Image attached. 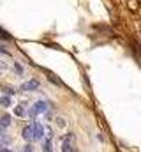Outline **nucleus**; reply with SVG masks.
<instances>
[{
  "instance_id": "nucleus-1",
  "label": "nucleus",
  "mask_w": 141,
  "mask_h": 152,
  "mask_svg": "<svg viewBox=\"0 0 141 152\" xmlns=\"http://www.w3.org/2000/svg\"><path fill=\"white\" fill-rule=\"evenodd\" d=\"M32 127H34V140H41L42 134H44V127L41 124H34Z\"/></svg>"
},
{
  "instance_id": "nucleus-2",
  "label": "nucleus",
  "mask_w": 141,
  "mask_h": 152,
  "mask_svg": "<svg viewBox=\"0 0 141 152\" xmlns=\"http://www.w3.org/2000/svg\"><path fill=\"white\" fill-rule=\"evenodd\" d=\"M39 87V81L37 80H30V81H27V83H23V87H21V90H35Z\"/></svg>"
},
{
  "instance_id": "nucleus-3",
  "label": "nucleus",
  "mask_w": 141,
  "mask_h": 152,
  "mask_svg": "<svg viewBox=\"0 0 141 152\" xmlns=\"http://www.w3.org/2000/svg\"><path fill=\"white\" fill-rule=\"evenodd\" d=\"M23 138H25V140H28V142H32V140H34V127H32V126H28V127H25V129H23Z\"/></svg>"
},
{
  "instance_id": "nucleus-4",
  "label": "nucleus",
  "mask_w": 141,
  "mask_h": 152,
  "mask_svg": "<svg viewBox=\"0 0 141 152\" xmlns=\"http://www.w3.org/2000/svg\"><path fill=\"white\" fill-rule=\"evenodd\" d=\"M0 126L2 127H9L11 126V117L9 115H2L0 117Z\"/></svg>"
},
{
  "instance_id": "nucleus-5",
  "label": "nucleus",
  "mask_w": 141,
  "mask_h": 152,
  "mask_svg": "<svg viewBox=\"0 0 141 152\" xmlns=\"http://www.w3.org/2000/svg\"><path fill=\"white\" fill-rule=\"evenodd\" d=\"M34 110L37 112V113H41V112H46V103H44V101H39V103H35Z\"/></svg>"
},
{
  "instance_id": "nucleus-6",
  "label": "nucleus",
  "mask_w": 141,
  "mask_h": 152,
  "mask_svg": "<svg viewBox=\"0 0 141 152\" xmlns=\"http://www.w3.org/2000/svg\"><path fill=\"white\" fill-rule=\"evenodd\" d=\"M0 106H4V108L11 106V99L9 97H0Z\"/></svg>"
},
{
  "instance_id": "nucleus-7",
  "label": "nucleus",
  "mask_w": 141,
  "mask_h": 152,
  "mask_svg": "<svg viewBox=\"0 0 141 152\" xmlns=\"http://www.w3.org/2000/svg\"><path fill=\"white\" fill-rule=\"evenodd\" d=\"M62 152H72V147H70L69 142H64V145H62Z\"/></svg>"
},
{
  "instance_id": "nucleus-8",
  "label": "nucleus",
  "mask_w": 141,
  "mask_h": 152,
  "mask_svg": "<svg viewBox=\"0 0 141 152\" xmlns=\"http://www.w3.org/2000/svg\"><path fill=\"white\" fill-rule=\"evenodd\" d=\"M44 152H51V142L49 140L44 142Z\"/></svg>"
},
{
  "instance_id": "nucleus-9",
  "label": "nucleus",
  "mask_w": 141,
  "mask_h": 152,
  "mask_svg": "<svg viewBox=\"0 0 141 152\" xmlns=\"http://www.w3.org/2000/svg\"><path fill=\"white\" fill-rule=\"evenodd\" d=\"M0 37H4V39H11V36H9V34H7L5 30H2V28H0Z\"/></svg>"
},
{
  "instance_id": "nucleus-10",
  "label": "nucleus",
  "mask_w": 141,
  "mask_h": 152,
  "mask_svg": "<svg viewBox=\"0 0 141 152\" xmlns=\"http://www.w3.org/2000/svg\"><path fill=\"white\" fill-rule=\"evenodd\" d=\"M14 113H16V115H23V108H21V106H18V108L14 110Z\"/></svg>"
},
{
  "instance_id": "nucleus-11",
  "label": "nucleus",
  "mask_w": 141,
  "mask_h": 152,
  "mask_svg": "<svg viewBox=\"0 0 141 152\" xmlns=\"http://www.w3.org/2000/svg\"><path fill=\"white\" fill-rule=\"evenodd\" d=\"M35 115H37V112H35L34 108H32V110H30V112H28V117H30V118H34Z\"/></svg>"
},
{
  "instance_id": "nucleus-12",
  "label": "nucleus",
  "mask_w": 141,
  "mask_h": 152,
  "mask_svg": "<svg viewBox=\"0 0 141 152\" xmlns=\"http://www.w3.org/2000/svg\"><path fill=\"white\" fill-rule=\"evenodd\" d=\"M4 129H5V127H2V126H0V136L4 134Z\"/></svg>"
},
{
  "instance_id": "nucleus-13",
  "label": "nucleus",
  "mask_w": 141,
  "mask_h": 152,
  "mask_svg": "<svg viewBox=\"0 0 141 152\" xmlns=\"http://www.w3.org/2000/svg\"><path fill=\"white\" fill-rule=\"evenodd\" d=\"M0 152H12V151H9V149H0Z\"/></svg>"
},
{
  "instance_id": "nucleus-14",
  "label": "nucleus",
  "mask_w": 141,
  "mask_h": 152,
  "mask_svg": "<svg viewBox=\"0 0 141 152\" xmlns=\"http://www.w3.org/2000/svg\"><path fill=\"white\" fill-rule=\"evenodd\" d=\"M25 152H32V149H30V147H27V149H25Z\"/></svg>"
},
{
  "instance_id": "nucleus-15",
  "label": "nucleus",
  "mask_w": 141,
  "mask_h": 152,
  "mask_svg": "<svg viewBox=\"0 0 141 152\" xmlns=\"http://www.w3.org/2000/svg\"><path fill=\"white\" fill-rule=\"evenodd\" d=\"M0 149H2V143H0Z\"/></svg>"
}]
</instances>
